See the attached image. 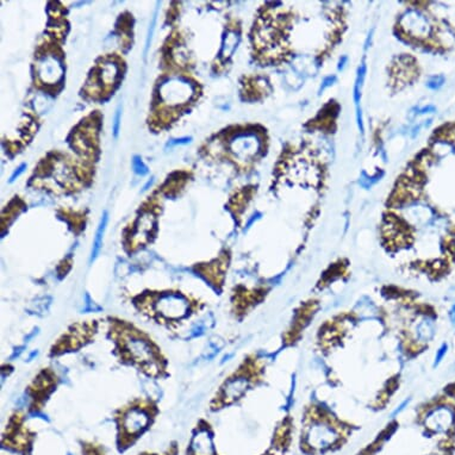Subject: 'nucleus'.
Segmentation results:
<instances>
[{
  "instance_id": "nucleus-1",
  "label": "nucleus",
  "mask_w": 455,
  "mask_h": 455,
  "mask_svg": "<svg viewBox=\"0 0 455 455\" xmlns=\"http://www.w3.org/2000/svg\"><path fill=\"white\" fill-rule=\"evenodd\" d=\"M110 339L115 342L118 360L152 378H163L167 373V360L157 344L148 334L123 319L110 317Z\"/></svg>"
},
{
  "instance_id": "nucleus-2",
  "label": "nucleus",
  "mask_w": 455,
  "mask_h": 455,
  "mask_svg": "<svg viewBox=\"0 0 455 455\" xmlns=\"http://www.w3.org/2000/svg\"><path fill=\"white\" fill-rule=\"evenodd\" d=\"M135 305L157 323L179 322L190 315L193 303L182 293H145L135 298Z\"/></svg>"
},
{
  "instance_id": "nucleus-3",
  "label": "nucleus",
  "mask_w": 455,
  "mask_h": 455,
  "mask_svg": "<svg viewBox=\"0 0 455 455\" xmlns=\"http://www.w3.org/2000/svg\"><path fill=\"white\" fill-rule=\"evenodd\" d=\"M156 404L152 400L141 398L123 406L117 414L118 426L123 435L127 438H136L145 432L156 415Z\"/></svg>"
},
{
  "instance_id": "nucleus-4",
  "label": "nucleus",
  "mask_w": 455,
  "mask_h": 455,
  "mask_svg": "<svg viewBox=\"0 0 455 455\" xmlns=\"http://www.w3.org/2000/svg\"><path fill=\"white\" fill-rule=\"evenodd\" d=\"M98 323L97 321H89L82 323H76L68 329L61 339L50 349V355L58 356L67 352H76L86 343L91 342L94 335L97 334Z\"/></svg>"
},
{
  "instance_id": "nucleus-5",
  "label": "nucleus",
  "mask_w": 455,
  "mask_h": 455,
  "mask_svg": "<svg viewBox=\"0 0 455 455\" xmlns=\"http://www.w3.org/2000/svg\"><path fill=\"white\" fill-rule=\"evenodd\" d=\"M58 377L50 368H44L42 372L36 377L34 382L29 386V394L31 397L32 410L41 408L44 400L49 397V394L56 387Z\"/></svg>"
},
{
  "instance_id": "nucleus-6",
  "label": "nucleus",
  "mask_w": 455,
  "mask_h": 455,
  "mask_svg": "<svg viewBox=\"0 0 455 455\" xmlns=\"http://www.w3.org/2000/svg\"><path fill=\"white\" fill-rule=\"evenodd\" d=\"M339 439L336 429L325 422H317L309 428L305 442L313 451H324L331 447Z\"/></svg>"
},
{
  "instance_id": "nucleus-7",
  "label": "nucleus",
  "mask_w": 455,
  "mask_h": 455,
  "mask_svg": "<svg viewBox=\"0 0 455 455\" xmlns=\"http://www.w3.org/2000/svg\"><path fill=\"white\" fill-rule=\"evenodd\" d=\"M453 410L447 406H438L429 412L426 418V428L433 433H446L454 426Z\"/></svg>"
},
{
  "instance_id": "nucleus-8",
  "label": "nucleus",
  "mask_w": 455,
  "mask_h": 455,
  "mask_svg": "<svg viewBox=\"0 0 455 455\" xmlns=\"http://www.w3.org/2000/svg\"><path fill=\"white\" fill-rule=\"evenodd\" d=\"M191 452L193 455H214V444L208 429H199L194 434L191 442Z\"/></svg>"
},
{
  "instance_id": "nucleus-9",
  "label": "nucleus",
  "mask_w": 455,
  "mask_h": 455,
  "mask_svg": "<svg viewBox=\"0 0 455 455\" xmlns=\"http://www.w3.org/2000/svg\"><path fill=\"white\" fill-rule=\"evenodd\" d=\"M61 67L60 65L56 64V61L54 62V60H46V61L42 64V71H41V76L47 77L44 80L47 81H56L60 76H61Z\"/></svg>"
},
{
  "instance_id": "nucleus-10",
  "label": "nucleus",
  "mask_w": 455,
  "mask_h": 455,
  "mask_svg": "<svg viewBox=\"0 0 455 455\" xmlns=\"http://www.w3.org/2000/svg\"><path fill=\"white\" fill-rule=\"evenodd\" d=\"M107 220H109V217H107V212H104L103 217H101L99 228H98L97 233H95V238H94V243H93V250H92V260H93L94 257L98 255V253H99V250H100L101 244H103V233H104V230H105V228H106Z\"/></svg>"
},
{
  "instance_id": "nucleus-11",
  "label": "nucleus",
  "mask_w": 455,
  "mask_h": 455,
  "mask_svg": "<svg viewBox=\"0 0 455 455\" xmlns=\"http://www.w3.org/2000/svg\"><path fill=\"white\" fill-rule=\"evenodd\" d=\"M133 166H134V170L137 173V174H146V173L148 172V170H147V167L143 164L142 160H140L139 157H135Z\"/></svg>"
},
{
  "instance_id": "nucleus-12",
  "label": "nucleus",
  "mask_w": 455,
  "mask_h": 455,
  "mask_svg": "<svg viewBox=\"0 0 455 455\" xmlns=\"http://www.w3.org/2000/svg\"><path fill=\"white\" fill-rule=\"evenodd\" d=\"M444 77L442 76H434L433 79H430L429 80V82H428V86H429L430 88H433V89H436V88H439V87H441L442 85H444Z\"/></svg>"
},
{
  "instance_id": "nucleus-13",
  "label": "nucleus",
  "mask_w": 455,
  "mask_h": 455,
  "mask_svg": "<svg viewBox=\"0 0 455 455\" xmlns=\"http://www.w3.org/2000/svg\"><path fill=\"white\" fill-rule=\"evenodd\" d=\"M447 354V346H446V344H444V346L441 347V348H440L438 350V353H436V356H435V365H439L440 362L442 361V359L445 358V355Z\"/></svg>"
},
{
  "instance_id": "nucleus-14",
  "label": "nucleus",
  "mask_w": 455,
  "mask_h": 455,
  "mask_svg": "<svg viewBox=\"0 0 455 455\" xmlns=\"http://www.w3.org/2000/svg\"><path fill=\"white\" fill-rule=\"evenodd\" d=\"M119 121H121V107H118V110H117V113L115 116V125H113V133H115V136H118Z\"/></svg>"
},
{
  "instance_id": "nucleus-15",
  "label": "nucleus",
  "mask_w": 455,
  "mask_h": 455,
  "mask_svg": "<svg viewBox=\"0 0 455 455\" xmlns=\"http://www.w3.org/2000/svg\"><path fill=\"white\" fill-rule=\"evenodd\" d=\"M25 167H26V166H25V164H22V167H20V168H19V170H18V172H16V173H14V174H13V175H12V176H11V181H13V180H14V179H16V176H19V174H20V173H23V172H24V168H25Z\"/></svg>"
},
{
  "instance_id": "nucleus-16",
  "label": "nucleus",
  "mask_w": 455,
  "mask_h": 455,
  "mask_svg": "<svg viewBox=\"0 0 455 455\" xmlns=\"http://www.w3.org/2000/svg\"><path fill=\"white\" fill-rule=\"evenodd\" d=\"M450 316H451L452 322L455 323V304H454V306L452 307V310H451V312H450Z\"/></svg>"
},
{
  "instance_id": "nucleus-17",
  "label": "nucleus",
  "mask_w": 455,
  "mask_h": 455,
  "mask_svg": "<svg viewBox=\"0 0 455 455\" xmlns=\"http://www.w3.org/2000/svg\"><path fill=\"white\" fill-rule=\"evenodd\" d=\"M432 455H440V454H432Z\"/></svg>"
}]
</instances>
